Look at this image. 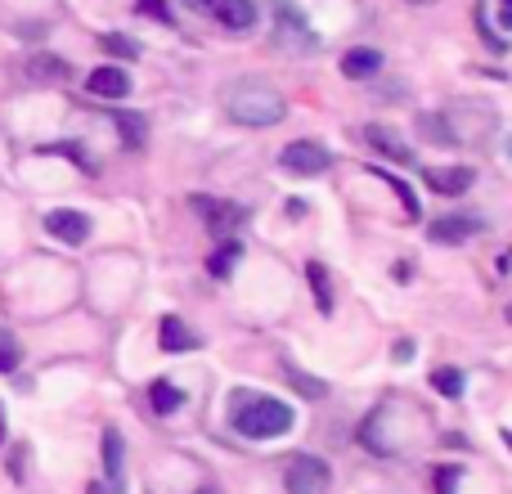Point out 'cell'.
<instances>
[{
  "instance_id": "cell-1",
  "label": "cell",
  "mask_w": 512,
  "mask_h": 494,
  "mask_svg": "<svg viewBox=\"0 0 512 494\" xmlns=\"http://www.w3.org/2000/svg\"><path fill=\"white\" fill-rule=\"evenodd\" d=\"M225 113L239 126L261 131V126H279L283 117H288V104H283V95L274 86H265V81H239V86L225 90Z\"/></svg>"
},
{
  "instance_id": "cell-24",
  "label": "cell",
  "mask_w": 512,
  "mask_h": 494,
  "mask_svg": "<svg viewBox=\"0 0 512 494\" xmlns=\"http://www.w3.org/2000/svg\"><path fill=\"white\" fill-rule=\"evenodd\" d=\"M99 45H104L108 54H117V59H135L140 54V45L131 41V36H117V32H108V36H99Z\"/></svg>"
},
{
  "instance_id": "cell-22",
  "label": "cell",
  "mask_w": 512,
  "mask_h": 494,
  "mask_svg": "<svg viewBox=\"0 0 512 494\" xmlns=\"http://www.w3.org/2000/svg\"><path fill=\"white\" fill-rule=\"evenodd\" d=\"M432 387L441 391L445 400H459V396H463V373H459V369H436V373H432Z\"/></svg>"
},
{
  "instance_id": "cell-33",
  "label": "cell",
  "mask_w": 512,
  "mask_h": 494,
  "mask_svg": "<svg viewBox=\"0 0 512 494\" xmlns=\"http://www.w3.org/2000/svg\"><path fill=\"white\" fill-rule=\"evenodd\" d=\"M504 441H508V450H512V432H504Z\"/></svg>"
},
{
  "instance_id": "cell-31",
  "label": "cell",
  "mask_w": 512,
  "mask_h": 494,
  "mask_svg": "<svg viewBox=\"0 0 512 494\" xmlns=\"http://www.w3.org/2000/svg\"><path fill=\"white\" fill-rule=\"evenodd\" d=\"M194 494H221V490H212V486H203V490H194Z\"/></svg>"
},
{
  "instance_id": "cell-26",
  "label": "cell",
  "mask_w": 512,
  "mask_h": 494,
  "mask_svg": "<svg viewBox=\"0 0 512 494\" xmlns=\"http://www.w3.org/2000/svg\"><path fill=\"white\" fill-rule=\"evenodd\" d=\"M140 14H149V18H162V23H171L167 0H140Z\"/></svg>"
},
{
  "instance_id": "cell-3",
  "label": "cell",
  "mask_w": 512,
  "mask_h": 494,
  "mask_svg": "<svg viewBox=\"0 0 512 494\" xmlns=\"http://www.w3.org/2000/svg\"><path fill=\"white\" fill-rule=\"evenodd\" d=\"M328 486H333V472L319 454H297L283 468V490L288 494H328Z\"/></svg>"
},
{
  "instance_id": "cell-30",
  "label": "cell",
  "mask_w": 512,
  "mask_h": 494,
  "mask_svg": "<svg viewBox=\"0 0 512 494\" xmlns=\"http://www.w3.org/2000/svg\"><path fill=\"white\" fill-rule=\"evenodd\" d=\"M0 441H5V409H0Z\"/></svg>"
},
{
  "instance_id": "cell-15",
  "label": "cell",
  "mask_w": 512,
  "mask_h": 494,
  "mask_svg": "<svg viewBox=\"0 0 512 494\" xmlns=\"http://www.w3.org/2000/svg\"><path fill=\"white\" fill-rule=\"evenodd\" d=\"M212 14L221 18L230 32H248V27L256 23V5H252V0H216Z\"/></svg>"
},
{
  "instance_id": "cell-7",
  "label": "cell",
  "mask_w": 512,
  "mask_h": 494,
  "mask_svg": "<svg viewBox=\"0 0 512 494\" xmlns=\"http://www.w3.org/2000/svg\"><path fill=\"white\" fill-rule=\"evenodd\" d=\"M45 230H50L59 243L77 247V243L90 239V216L86 212H72V207H59V212L45 216Z\"/></svg>"
},
{
  "instance_id": "cell-27",
  "label": "cell",
  "mask_w": 512,
  "mask_h": 494,
  "mask_svg": "<svg viewBox=\"0 0 512 494\" xmlns=\"http://www.w3.org/2000/svg\"><path fill=\"white\" fill-rule=\"evenodd\" d=\"M454 490H459V468H445L436 477V494H454Z\"/></svg>"
},
{
  "instance_id": "cell-28",
  "label": "cell",
  "mask_w": 512,
  "mask_h": 494,
  "mask_svg": "<svg viewBox=\"0 0 512 494\" xmlns=\"http://www.w3.org/2000/svg\"><path fill=\"white\" fill-rule=\"evenodd\" d=\"M499 23H504V32H512V0H499Z\"/></svg>"
},
{
  "instance_id": "cell-11",
  "label": "cell",
  "mask_w": 512,
  "mask_h": 494,
  "mask_svg": "<svg viewBox=\"0 0 512 494\" xmlns=\"http://www.w3.org/2000/svg\"><path fill=\"white\" fill-rule=\"evenodd\" d=\"M423 176L436 194H468V189L477 185V171L472 167H427Z\"/></svg>"
},
{
  "instance_id": "cell-9",
  "label": "cell",
  "mask_w": 512,
  "mask_h": 494,
  "mask_svg": "<svg viewBox=\"0 0 512 494\" xmlns=\"http://www.w3.org/2000/svg\"><path fill=\"white\" fill-rule=\"evenodd\" d=\"M274 14H279V45H288V50H315V32H310V23L297 9L279 5Z\"/></svg>"
},
{
  "instance_id": "cell-19",
  "label": "cell",
  "mask_w": 512,
  "mask_h": 494,
  "mask_svg": "<svg viewBox=\"0 0 512 494\" xmlns=\"http://www.w3.org/2000/svg\"><path fill=\"white\" fill-rule=\"evenodd\" d=\"M149 400H153V409H158V414H176V409L185 405V396H180L176 382H153V387H149Z\"/></svg>"
},
{
  "instance_id": "cell-16",
  "label": "cell",
  "mask_w": 512,
  "mask_h": 494,
  "mask_svg": "<svg viewBox=\"0 0 512 494\" xmlns=\"http://www.w3.org/2000/svg\"><path fill=\"white\" fill-rule=\"evenodd\" d=\"M117 131H122V144L126 149H144V140H149V122H144L140 113H113Z\"/></svg>"
},
{
  "instance_id": "cell-14",
  "label": "cell",
  "mask_w": 512,
  "mask_h": 494,
  "mask_svg": "<svg viewBox=\"0 0 512 494\" xmlns=\"http://www.w3.org/2000/svg\"><path fill=\"white\" fill-rule=\"evenodd\" d=\"M378 68H382V54L369 50V45H360V50H346V54H342V77H351V81L378 77Z\"/></svg>"
},
{
  "instance_id": "cell-6",
  "label": "cell",
  "mask_w": 512,
  "mask_h": 494,
  "mask_svg": "<svg viewBox=\"0 0 512 494\" xmlns=\"http://www.w3.org/2000/svg\"><path fill=\"white\" fill-rule=\"evenodd\" d=\"M486 230V221L481 216H472V212H454V216H441V221H432L427 225V234H432V243H468V239H477V234Z\"/></svg>"
},
{
  "instance_id": "cell-12",
  "label": "cell",
  "mask_w": 512,
  "mask_h": 494,
  "mask_svg": "<svg viewBox=\"0 0 512 494\" xmlns=\"http://www.w3.org/2000/svg\"><path fill=\"white\" fill-rule=\"evenodd\" d=\"M158 342H162V351H167V355H180V351H194V346H198V333H194V328H189L180 315H162Z\"/></svg>"
},
{
  "instance_id": "cell-10",
  "label": "cell",
  "mask_w": 512,
  "mask_h": 494,
  "mask_svg": "<svg viewBox=\"0 0 512 494\" xmlns=\"http://www.w3.org/2000/svg\"><path fill=\"white\" fill-rule=\"evenodd\" d=\"M86 90H90V95H99V99H126V95H131V77H126V68H113V63H108V68L90 72Z\"/></svg>"
},
{
  "instance_id": "cell-34",
  "label": "cell",
  "mask_w": 512,
  "mask_h": 494,
  "mask_svg": "<svg viewBox=\"0 0 512 494\" xmlns=\"http://www.w3.org/2000/svg\"><path fill=\"white\" fill-rule=\"evenodd\" d=\"M508 324H512V306H508Z\"/></svg>"
},
{
  "instance_id": "cell-20",
  "label": "cell",
  "mask_w": 512,
  "mask_h": 494,
  "mask_svg": "<svg viewBox=\"0 0 512 494\" xmlns=\"http://www.w3.org/2000/svg\"><path fill=\"white\" fill-rule=\"evenodd\" d=\"M306 279H310V288H315L319 310H333V292H328V270H324V265L310 261V265H306Z\"/></svg>"
},
{
  "instance_id": "cell-13",
  "label": "cell",
  "mask_w": 512,
  "mask_h": 494,
  "mask_svg": "<svg viewBox=\"0 0 512 494\" xmlns=\"http://www.w3.org/2000/svg\"><path fill=\"white\" fill-rule=\"evenodd\" d=\"M364 140H369L378 153H387L391 162H414V149H409V144H400V135L391 131V126L369 122V126H364Z\"/></svg>"
},
{
  "instance_id": "cell-2",
  "label": "cell",
  "mask_w": 512,
  "mask_h": 494,
  "mask_svg": "<svg viewBox=\"0 0 512 494\" xmlns=\"http://www.w3.org/2000/svg\"><path fill=\"white\" fill-rule=\"evenodd\" d=\"M230 418H234V432L248 436V441H274V436L292 432V409L274 396H248L243 391L230 405Z\"/></svg>"
},
{
  "instance_id": "cell-8",
  "label": "cell",
  "mask_w": 512,
  "mask_h": 494,
  "mask_svg": "<svg viewBox=\"0 0 512 494\" xmlns=\"http://www.w3.org/2000/svg\"><path fill=\"white\" fill-rule=\"evenodd\" d=\"M104 481H108V494L126 490V445L117 427H104Z\"/></svg>"
},
{
  "instance_id": "cell-18",
  "label": "cell",
  "mask_w": 512,
  "mask_h": 494,
  "mask_svg": "<svg viewBox=\"0 0 512 494\" xmlns=\"http://www.w3.org/2000/svg\"><path fill=\"white\" fill-rule=\"evenodd\" d=\"M27 77L32 81H63L68 77V63L54 59V54H36V59L27 63Z\"/></svg>"
},
{
  "instance_id": "cell-17",
  "label": "cell",
  "mask_w": 512,
  "mask_h": 494,
  "mask_svg": "<svg viewBox=\"0 0 512 494\" xmlns=\"http://www.w3.org/2000/svg\"><path fill=\"white\" fill-rule=\"evenodd\" d=\"M239 261H243V243H239V239H221V252L207 261V270H212L216 279H225V274H230Z\"/></svg>"
},
{
  "instance_id": "cell-21",
  "label": "cell",
  "mask_w": 512,
  "mask_h": 494,
  "mask_svg": "<svg viewBox=\"0 0 512 494\" xmlns=\"http://www.w3.org/2000/svg\"><path fill=\"white\" fill-rule=\"evenodd\" d=\"M18 364H23V346L9 328H0V373H14Z\"/></svg>"
},
{
  "instance_id": "cell-4",
  "label": "cell",
  "mask_w": 512,
  "mask_h": 494,
  "mask_svg": "<svg viewBox=\"0 0 512 494\" xmlns=\"http://www.w3.org/2000/svg\"><path fill=\"white\" fill-rule=\"evenodd\" d=\"M279 162L292 171V176H324V171L333 167V153H328L324 144H315V140H297V144L283 149Z\"/></svg>"
},
{
  "instance_id": "cell-23",
  "label": "cell",
  "mask_w": 512,
  "mask_h": 494,
  "mask_svg": "<svg viewBox=\"0 0 512 494\" xmlns=\"http://www.w3.org/2000/svg\"><path fill=\"white\" fill-rule=\"evenodd\" d=\"M288 382H292V387H297L306 400H324V396H328V387H324V382H319V378H306V373H301V369H292V364H288Z\"/></svg>"
},
{
  "instance_id": "cell-25",
  "label": "cell",
  "mask_w": 512,
  "mask_h": 494,
  "mask_svg": "<svg viewBox=\"0 0 512 494\" xmlns=\"http://www.w3.org/2000/svg\"><path fill=\"white\" fill-rule=\"evenodd\" d=\"M378 176L400 194V203H405V216H418V212H423V207H418V198H414V189H409L405 180H400V176H387V171H378Z\"/></svg>"
},
{
  "instance_id": "cell-32",
  "label": "cell",
  "mask_w": 512,
  "mask_h": 494,
  "mask_svg": "<svg viewBox=\"0 0 512 494\" xmlns=\"http://www.w3.org/2000/svg\"><path fill=\"white\" fill-rule=\"evenodd\" d=\"M409 5H436V0H409Z\"/></svg>"
},
{
  "instance_id": "cell-5",
  "label": "cell",
  "mask_w": 512,
  "mask_h": 494,
  "mask_svg": "<svg viewBox=\"0 0 512 494\" xmlns=\"http://www.w3.org/2000/svg\"><path fill=\"white\" fill-rule=\"evenodd\" d=\"M194 207L203 212V225L216 234V239H230V234L239 230L243 221H248V212H243L239 203H216V198H194Z\"/></svg>"
},
{
  "instance_id": "cell-29",
  "label": "cell",
  "mask_w": 512,
  "mask_h": 494,
  "mask_svg": "<svg viewBox=\"0 0 512 494\" xmlns=\"http://www.w3.org/2000/svg\"><path fill=\"white\" fill-rule=\"evenodd\" d=\"M185 5L194 9V14H212V9H216V0H185Z\"/></svg>"
}]
</instances>
